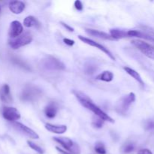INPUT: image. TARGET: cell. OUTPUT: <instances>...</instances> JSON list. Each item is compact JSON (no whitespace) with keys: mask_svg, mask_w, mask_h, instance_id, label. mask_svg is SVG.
I'll use <instances>...</instances> for the list:
<instances>
[{"mask_svg":"<svg viewBox=\"0 0 154 154\" xmlns=\"http://www.w3.org/2000/svg\"><path fill=\"white\" fill-rule=\"evenodd\" d=\"M74 95L75 97L77 98L80 103L84 107V108H87L88 110L91 111L92 112L94 113L96 117H99L102 119L104 121H108L109 123H114V120L111 118L110 116H108L106 113L104 112L100 108L97 106L94 102L92 101V99L89 97L88 96L85 94V93H82L81 91H73Z\"/></svg>","mask_w":154,"mask_h":154,"instance_id":"1","label":"cell"},{"mask_svg":"<svg viewBox=\"0 0 154 154\" xmlns=\"http://www.w3.org/2000/svg\"><path fill=\"white\" fill-rule=\"evenodd\" d=\"M63 42H64L66 45H69V46H73V45H75V41L69 38H64L63 39Z\"/></svg>","mask_w":154,"mask_h":154,"instance_id":"31","label":"cell"},{"mask_svg":"<svg viewBox=\"0 0 154 154\" xmlns=\"http://www.w3.org/2000/svg\"><path fill=\"white\" fill-rule=\"evenodd\" d=\"M23 32V27L20 22L17 20H14L11 23L10 27L8 30V35L11 39L16 38L21 35Z\"/></svg>","mask_w":154,"mask_h":154,"instance_id":"11","label":"cell"},{"mask_svg":"<svg viewBox=\"0 0 154 154\" xmlns=\"http://www.w3.org/2000/svg\"><path fill=\"white\" fill-rule=\"evenodd\" d=\"M128 37H136L138 38L145 39V40L150 41V42H154V37L150 35L146 34L142 32L138 31V30H129L127 31Z\"/></svg>","mask_w":154,"mask_h":154,"instance_id":"16","label":"cell"},{"mask_svg":"<svg viewBox=\"0 0 154 154\" xmlns=\"http://www.w3.org/2000/svg\"><path fill=\"white\" fill-rule=\"evenodd\" d=\"M144 127L145 130L149 132H154V120H148L144 123Z\"/></svg>","mask_w":154,"mask_h":154,"instance_id":"26","label":"cell"},{"mask_svg":"<svg viewBox=\"0 0 154 154\" xmlns=\"http://www.w3.org/2000/svg\"><path fill=\"white\" fill-rule=\"evenodd\" d=\"M57 111H58V108L54 102H51L45 108V115L50 119L54 118L57 115Z\"/></svg>","mask_w":154,"mask_h":154,"instance_id":"17","label":"cell"},{"mask_svg":"<svg viewBox=\"0 0 154 154\" xmlns=\"http://www.w3.org/2000/svg\"><path fill=\"white\" fill-rule=\"evenodd\" d=\"M86 32L90 35L93 36V37L99 38L104 39V40H108V41H114V39L111 37V35L108 34V33L105 32L99 31L96 29H86Z\"/></svg>","mask_w":154,"mask_h":154,"instance_id":"14","label":"cell"},{"mask_svg":"<svg viewBox=\"0 0 154 154\" xmlns=\"http://www.w3.org/2000/svg\"><path fill=\"white\" fill-rule=\"evenodd\" d=\"M32 41V36L31 33L26 32H24L23 34H22L16 38L11 39L8 44L12 49L17 50L19 49L21 47L29 45Z\"/></svg>","mask_w":154,"mask_h":154,"instance_id":"6","label":"cell"},{"mask_svg":"<svg viewBox=\"0 0 154 154\" xmlns=\"http://www.w3.org/2000/svg\"><path fill=\"white\" fill-rule=\"evenodd\" d=\"M94 149L98 154H106L107 153L105 144L102 142H100V141L96 143Z\"/></svg>","mask_w":154,"mask_h":154,"instance_id":"24","label":"cell"},{"mask_svg":"<svg viewBox=\"0 0 154 154\" xmlns=\"http://www.w3.org/2000/svg\"><path fill=\"white\" fill-rule=\"evenodd\" d=\"M131 42L144 55H145L148 58L154 60V47L153 45H150L147 42H144L142 40H140V39L132 40Z\"/></svg>","mask_w":154,"mask_h":154,"instance_id":"7","label":"cell"},{"mask_svg":"<svg viewBox=\"0 0 154 154\" xmlns=\"http://www.w3.org/2000/svg\"><path fill=\"white\" fill-rule=\"evenodd\" d=\"M86 72L88 74H93L94 73L95 71H96V66H92V65H90V66H87L86 67Z\"/></svg>","mask_w":154,"mask_h":154,"instance_id":"29","label":"cell"},{"mask_svg":"<svg viewBox=\"0 0 154 154\" xmlns=\"http://www.w3.org/2000/svg\"><path fill=\"white\" fill-rule=\"evenodd\" d=\"M12 126L17 131L21 132L22 134L25 135L26 136L29 137L32 139H38L39 138V135L34 130L29 128L28 126H25L23 123H19V122H14V123H12Z\"/></svg>","mask_w":154,"mask_h":154,"instance_id":"9","label":"cell"},{"mask_svg":"<svg viewBox=\"0 0 154 154\" xmlns=\"http://www.w3.org/2000/svg\"><path fill=\"white\" fill-rule=\"evenodd\" d=\"M11 61L13 62L14 64L17 65L18 66H20V67L26 69V70H30L29 66L28 65L25 63V62H23L22 60H20V59L17 58V57H12Z\"/></svg>","mask_w":154,"mask_h":154,"instance_id":"23","label":"cell"},{"mask_svg":"<svg viewBox=\"0 0 154 154\" xmlns=\"http://www.w3.org/2000/svg\"><path fill=\"white\" fill-rule=\"evenodd\" d=\"M2 116L6 120L14 123L20 118V113L13 107L5 106L2 108Z\"/></svg>","mask_w":154,"mask_h":154,"instance_id":"10","label":"cell"},{"mask_svg":"<svg viewBox=\"0 0 154 154\" xmlns=\"http://www.w3.org/2000/svg\"><path fill=\"white\" fill-rule=\"evenodd\" d=\"M135 144L133 143L128 142L122 146L121 149H120V151H121V153L123 154H129L132 153L135 150Z\"/></svg>","mask_w":154,"mask_h":154,"instance_id":"22","label":"cell"},{"mask_svg":"<svg viewBox=\"0 0 154 154\" xmlns=\"http://www.w3.org/2000/svg\"><path fill=\"white\" fill-rule=\"evenodd\" d=\"M27 144H28L29 147L30 148H32L33 150H35V151L37 152L38 153H39V154H43L44 153L43 149H42V147H40V146L38 145V144H35V143L32 142V141H27Z\"/></svg>","mask_w":154,"mask_h":154,"instance_id":"25","label":"cell"},{"mask_svg":"<svg viewBox=\"0 0 154 154\" xmlns=\"http://www.w3.org/2000/svg\"><path fill=\"white\" fill-rule=\"evenodd\" d=\"M147 29H148V31L150 32L151 33V34L154 35V30H152V29H149V28H147Z\"/></svg>","mask_w":154,"mask_h":154,"instance_id":"34","label":"cell"},{"mask_svg":"<svg viewBox=\"0 0 154 154\" xmlns=\"http://www.w3.org/2000/svg\"><path fill=\"white\" fill-rule=\"evenodd\" d=\"M25 3L22 1H11L8 5L11 11L15 14H20L25 9Z\"/></svg>","mask_w":154,"mask_h":154,"instance_id":"13","label":"cell"},{"mask_svg":"<svg viewBox=\"0 0 154 154\" xmlns=\"http://www.w3.org/2000/svg\"><path fill=\"white\" fill-rule=\"evenodd\" d=\"M54 140L60 144L64 149L72 154H81L79 145L70 138L66 137H54Z\"/></svg>","mask_w":154,"mask_h":154,"instance_id":"4","label":"cell"},{"mask_svg":"<svg viewBox=\"0 0 154 154\" xmlns=\"http://www.w3.org/2000/svg\"><path fill=\"white\" fill-rule=\"evenodd\" d=\"M78 38H79L80 40H81V42H84V43H85V44H87V45H89L90 46L94 47V48H97V49H99V50H100L101 51H102L103 53H105V54H106V55L108 56V57H109L110 59H111L112 60H115V57H114V54H113L112 53H111V51H110L108 49V48H105V47L103 46L102 45H101V44L98 43V42H95V41L92 40V39L89 38L84 37V36L79 35V36H78Z\"/></svg>","mask_w":154,"mask_h":154,"instance_id":"8","label":"cell"},{"mask_svg":"<svg viewBox=\"0 0 154 154\" xmlns=\"http://www.w3.org/2000/svg\"><path fill=\"white\" fill-rule=\"evenodd\" d=\"M114 75L112 72H110V71H105V72L99 74L96 77V79L99 80V81H105V82H111L114 79Z\"/></svg>","mask_w":154,"mask_h":154,"instance_id":"21","label":"cell"},{"mask_svg":"<svg viewBox=\"0 0 154 154\" xmlns=\"http://www.w3.org/2000/svg\"><path fill=\"white\" fill-rule=\"evenodd\" d=\"M42 90L38 87L28 84L23 89L20 93V99L23 102H35L42 97Z\"/></svg>","mask_w":154,"mask_h":154,"instance_id":"2","label":"cell"},{"mask_svg":"<svg viewBox=\"0 0 154 154\" xmlns=\"http://www.w3.org/2000/svg\"><path fill=\"white\" fill-rule=\"evenodd\" d=\"M123 69L126 71V72L128 74V75H129L131 77H132V78H133L134 79H135V81H136L141 86V87H144V81H143V79L141 78V75H139L138 72H137L136 71L134 70V69H132V68L127 67V66L123 68Z\"/></svg>","mask_w":154,"mask_h":154,"instance_id":"18","label":"cell"},{"mask_svg":"<svg viewBox=\"0 0 154 154\" xmlns=\"http://www.w3.org/2000/svg\"><path fill=\"white\" fill-rule=\"evenodd\" d=\"M0 12H1V6H0Z\"/></svg>","mask_w":154,"mask_h":154,"instance_id":"35","label":"cell"},{"mask_svg":"<svg viewBox=\"0 0 154 154\" xmlns=\"http://www.w3.org/2000/svg\"><path fill=\"white\" fill-rule=\"evenodd\" d=\"M135 99H136V96L134 93H129V94L120 98L115 107V110L117 114L120 115H126Z\"/></svg>","mask_w":154,"mask_h":154,"instance_id":"3","label":"cell"},{"mask_svg":"<svg viewBox=\"0 0 154 154\" xmlns=\"http://www.w3.org/2000/svg\"><path fill=\"white\" fill-rule=\"evenodd\" d=\"M75 8L78 11H83V9H84V5H83L82 2H81V1H79V0H76V1L75 2Z\"/></svg>","mask_w":154,"mask_h":154,"instance_id":"28","label":"cell"},{"mask_svg":"<svg viewBox=\"0 0 154 154\" xmlns=\"http://www.w3.org/2000/svg\"><path fill=\"white\" fill-rule=\"evenodd\" d=\"M60 23L62 24V26H63V27H64V28H66V29L68 30V31H69V32H74L75 31V29H74V28H72V26H70L69 25V24H67V23H64V22H60Z\"/></svg>","mask_w":154,"mask_h":154,"instance_id":"30","label":"cell"},{"mask_svg":"<svg viewBox=\"0 0 154 154\" xmlns=\"http://www.w3.org/2000/svg\"><path fill=\"white\" fill-rule=\"evenodd\" d=\"M23 25L27 28L29 27H35V28L39 29L41 26V24L39 21L33 16H28L24 19Z\"/></svg>","mask_w":154,"mask_h":154,"instance_id":"19","label":"cell"},{"mask_svg":"<svg viewBox=\"0 0 154 154\" xmlns=\"http://www.w3.org/2000/svg\"><path fill=\"white\" fill-rule=\"evenodd\" d=\"M42 66L44 69L51 71H63L66 69V66L63 62L51 56H48L42 60Z\"/></svg>","mask_w":154,"mask_h":154,"instance_id":"5","label":"cell"},{"mask_svg":"<svg viewBox=\"0 0 154 154\" xmlns=\"http://www.w3.org/2000/svg\"><path fill=\"white\" fill-rule=\"evenodd\" d=\"M110 35L114 40H118V39L128 37L127 32L119 29H110Z\"/></svg>","mask_w":154,"mask_h":154,"instance_id":"20","label":"cell"},{"mask_svg":"<svg viewBox=\"0 0 154 154\" xmlns=\"http://www.w3.org/2000/svg\"><path fill=\"white\" fill-rule=\"evenodd\" d=\"M0 99L5 103H11L13 102L10 87L8 84H4L0 89Z\"/></svg>","mask_w":154,"mask_h":154,"instance_id":"12","label":"cell"},{"mask_svg":"<svg viewBox=\"0 0 154 154\" xmlns=\"http://www.w3.org/2000/svg\"><path fill=\"white\" fill-rule=\"evenodd\" d=\"M103 123L104 120H102V119L97 117V118L93 119L92 125H93V127L96 128V129H101L102 127V126H103Z\"/></svg>","mask_w":154,"mask_h":154,"instance_id":"27","label":"cell"},{"mask_svg":"<svg viewBox=\"0 0 154 154\" xmlns=\"http://www.w3.org/2000/svg\"><path fill=\"white\" fill-rule=\"evenodd\" d=\"M137 154H153V153L149 149H141Z\"/></svg>","mask_w":154,"mask_h":154,"instance_id":"32","label":"cell"},{"mask_svg":"<svg viewBox=\"0 0 154 154\" xmlns=\"http://www.w3.org/2000/svg\"><path fill=\"white\" fill-rule=\"evenodd\" d=\"M45 129L49 132L56 134H63L67 131V126L66 125H53L51 123L45 124Z\"/></svg>","mask_w":154,"mask_h":154,"instance_id":"15","label":"cell"},{"mask_svg":"<svg viewBox=\"0 0 154 154\" xmlns=\"http://www.w3.org/2000/svg\"><path fill=\"white\" fill-rule=\"evenodd\" d=\"M56 149H57V150H58V151H59V152H60V153H61V154H72V153H69V152L66 151V150H63V149L60 148V147H56Z\"/></svg>","mask_w":154,"mask_h":154,"instance_id":"33","label":"cell"}]
</instances>
